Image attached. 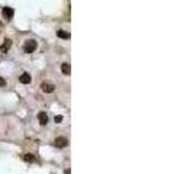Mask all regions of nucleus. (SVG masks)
I'll list each match as a JSON object with an SVG mask.
<instances>
[{"mask_svg":"<svg viewBox=\"0 0 193 174\" xmlns=\"http://www.w3.org/2000/svg\"><path fill=\"white\" fill-rule=\"evenodd\" d=\"M10 46H12V41L10 39H4V42L1 44V46H0V52L1 54H6L10 49Z\"/></svg>","mask_w":193,"mask_h":174,"instance_id":"obj_4","label":"nucleus"},{"mask_svg":"<svg viewBox=\"0 0 193 174\" xmlns=\"http://www.w3.org/2000/svg\"><path fill=\"white\" fill-rule=\"evenodd\" d=\"M61 71H63L66 76H70V73H71L70 64H68V62H63V64H61Z\"/></svg>","mask_w":193,"mask_h":174,"instance_id":"obj_8","label":"nucleus"},{"mask_svg":"<svg viewBox=\"0 0 193 174\" xmlns=\"http://www.w3.org/2000/svg\"><path fill=\"white\" fill-rule=\"evenodd\" d=\"M41 88H42V91H45V93H52V91L55 90V86H54L52 83L42 81V83H41Z\"/></svg>","mask_w":193,"mask_h":174,"instance_id":"obj_3","label":"nucleus"},{"mask_svg":"<svg viewBox=\"0 0 193 174\" xmlns=\"http://www.w3.org/2000/svg\"><path fill=\"white\" fill-rule=\"evenodd\" d=\"M31 80H32V79H31V76H29L28 73H23V74L19 77V81H20L22 84H29Z\"/></svg>","mask_w":193,"mask_h":174,"instance_id":"obj_6","label":"nucleus"},{"mask_svg":"<svg viewBox=\"0 0 193 174\" xmlns=\"http://www.w3.org/2000/svg\"><path fill=\"white\" fill-rule=\"evenodd\" d=\"M54 145H55L57 148H64V147L68 145V139L64 138V136H60V138H57V139L54 141Z\"/></svg>","mask_w":193,"mask_h":174,"instance_id":"obj_2","label":"nucleus"},{"mask_svg":"<svg viewBox=\"0 0 193 174\" xmlns=\"http://www.w3.org/2000/svg\"><path fill=\"white\" fill-rule=\"evenodd\" d=\"M4 84H6V80L3 77H0V87H4Z\"/></svg>","mask_w":193,"mask_h":174,"instance_id":"obj_11","label":"nucleus"},{"mask_svg":"<svg viewBox=\"0 0 193 174\" xmlns=\"http://www.w3.org/2000/svg\"><path fill=\"white\" fill-rule=\"evenodd\" d=\"M38 119H39V123H41V125H46V123H48V115H46L45 112L38 113Z\"/></svg>","mask_w":193,"mask_h":174,"instance_id":"obj_7","label":"nucleus"},{"mask_svg":"<svg viewBox=\"0 0 193 174\" xmlns=\"http://www.w3.org/2000/svg\"><path fill=\"white\" fill-rule=\"evenodd\" d=\"M3 16L6 18V19H12L13 18V15H15V10L12 9V7H3Z\"/></svg>","mask_w":193,"mask_h":174,"instance_id":"obj_5","label":"nucleus"},{"mask_svg":"<svg viewBox=\"0 0 193 174\" xmlns=\"http://www.w3.org/2000/svg\"><path fill=\"white\" fill-rule=\"evenodd\" d=\"M23 160H25V161H28V163H29V161H31V163H34V161H35V157H34L32 154H25V155H23Z\"/></svg>","mask_w":193,"mask_h":174,"instance_id":"obj_10","label":"nucleus"},{"mask_svg":"<svg viewBox=\"0 0 193 174\" xmlns=\"http://www.w3.org/2000/svg\"><path fill=\"white\" fill-rule=\"evenodd\" d=\"M64 174H71V171H70V170H68V168H67V170H66V171H64Z\"/></svg>","mask_w":193,"mask_h":174,"instance_id":"obj_13","label":"nucleus"},{"mask_svg":"<svg viewBox=\"0 0 193 174\" xmlns=\"http://www.w3.org/2000/svg\"><path fill=\"white\" fill-rule=\"evenodd\" d=\"M37 46H38V42L35 39H28V41H25V44H23V51L26 54H31V52H34L37 49Z\"/></svg>","mask_w":193,"mask_h":174,"instance_id":"obj_1","label":"nucleus"},{"mask_svg":"<svg viewBox=\"0 0 193 174\" xmlns=\"http://www.w3.org/2000/svg\"><path fill=\"white\" fill-rule=\"evenodd\" d=\"M61 121H63V116H55V122L57 123H60Z\"/></svg>","mask_w":193,"mask_h":174,"instance_id":"obj_12","label":"nucleus"},{"mask_svg":"<svg viewBox=\"0 0 193 174\" xmlns=\"http://www.w3.org/2000/svg\"><path fill=\"white\" fill-rule=\"evenodd\" d=\"M57 35H58L60 38H63V39L70 38V34H67V32H64V31H58V32H57Z\"/></svg>","mask_w":193,"mask_h":174,"instance_id":"obj_9","label":"nucleus"}]
</instances>
